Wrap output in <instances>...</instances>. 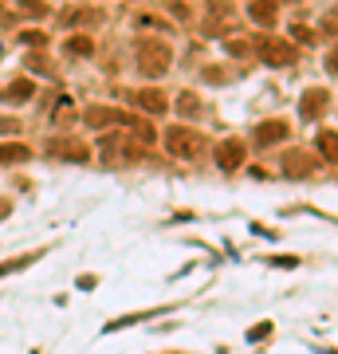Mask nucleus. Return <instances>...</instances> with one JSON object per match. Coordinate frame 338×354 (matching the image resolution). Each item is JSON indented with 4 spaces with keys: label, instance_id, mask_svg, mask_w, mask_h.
Wrapping results in <instances>:
<instances>
[{
    "label": "nucleus",
    "instance_id": "obj_10",
    "mask_svg": "<svg viewBox=\"0 0 338 354\" xmlns=\"http://www.w3.org/2000/svg\"><path fill=\"white\" fill-rule=\"evenodd\" d=\"M326 106V91H307L299 99V114L303 118H319V111Z\"/></svg>",
    "mask_w": 338,
    "mask_h": 354
},
{
    "label": "nucleus",
    "instance_id": "obj_20",
    "mask_svg": "<svg viewBox=\"0 0 338 354\" xmlns=\"http://www.w3.org/2000/svg\"><path fill=\"white\" fill-rule=\"evenodd\" d=\"M267 264H272V268H295L299 260H295V256H272Z\"/></svg>",
    "mask_w": 338,
    "mask_h": 354
},
{
    "label": "nucleus",
    "instance_id": "obj_8",
    "mask_svg": "<svg viewBox=\"0 0 338 354\" xmlns=\"http://www.w3.org/2000/svg\"><path fill=\"white\" fill-rule=\"evenodd\" d=\"M138 106H142V111H150V114H165L169 99H165L158 87H146V91H138Z\"/></svg>",
    "mask_w": 338,
    "mask_h": 354
},
{
    "label": "nucleus",
    "instance_id": "obj_1",
    "mask_svg": "<svg viewBox=\"0 0 338 354\" xmlns=\"http://www.w3.org/2000/svg\"><path fill=\"white\" fill-rule=\"evenodd\" d=\"M162 142H165V150L173 153V158H181V162H193V158H200V150H205V138L189 127H169L162 134Z\"/></svg>",
    "mask_w": 338,
    "mask_h": 354
},
{
    "label": "nucleus",
    "instance_id": "obj_22",
    "mask_svg": "<svg viewBox=\"0 0 338 354\" xmlns=\"http://www.w3.org/2000/svg\"><path fill=\"white\" fill-rule=\"evenodd\" d=\"M267 330H272V327H267V323H260V327H256V330H252V335H248V339H252V342H260V339H263V335H267Z\"/></svg>",
    "mask_w": 338,
    "mask_h": 354
},
{
    "label": "nucleus",
    "instance_id": "obj_17",
    "mask_svg": "<svg viewBox=\"0 0 338 354\" xmlns=\"http://www.w3.org/2000/svg\"><path fill=\"white\" fill-rule=\"evenodd\" d=\"M67 51H71V55H91L95 44H91L87 36H75V39H67Z\"/></svg>",
    "mask_w": 338,
    "mask_h": 354
},
{
    "label": "nucleus",
    "instance_id": "obj_19",
    "mask_svg": "<svg viewBox=\"0 0 338 354\" xmlns=\"http://www.w3.org/2000/svg\"><path fill=\"white\" fill-rule=\"evenodd\" d=\"M20 44H28V48H44L48 36H44V32H20Z\"/></svg>",
    "mask_w": 338,
    "mask_h": 354
},
{
    "label": "nucleus",
    "instance_id": "obj_12",
    "mask_svg": "<svg viewBox=\"0 0 338 354\" xmlns=\"http://www.w3.org/2000/svg\"><path fill=\"white\" fill-rule=\"evenodd\" d=\"M32 95H36V83H32V79H12V87L4 91L8 102H28Z\"/></svg>",
    "mask_w": 338,
    "mask_h": 354
},
{
    "label": "nucleus",
    "instance_id": "obj_16",
    "mask_svg": "<svg viewBox=\"0 0 338 354\" xmlns=\"http://www.w3.org/2000/svg\"><path fill=\"white\" fill-rule=\"evenodd\" d=\"M177 111H185V114H197V111H200V99L193 95V91H181V95H177Z\"/></svg>",
    "mask_w": 338,
    "mask_h": 354
},
{
    "label": "nucleus",
    "instance_id": "obj_4",
    "mask_svg": "<svg viewBox=\"0 0 338 354\" xmlns=\"http://www.w3.org/2000/svg\"><path fill=\"white\" fill-rule=\"evenodd\" d=\"M87 127H95V130H102V127H111V122H126V127H134V114H122V111H114V106H87Z\"/></svg>",
    "mask_w": 338,
    "mask_h": 354
},
{
    "label": "nucleus",
    "instance_id": "obj_5",
    "mask_svg": "<svg viewBox=\"0 0 338 354\" xmlns=\"http://www.w3.org/2000/svg\"><path fill=\"white\" fill-rule=\"evenodd\" d=\"M260 59L267 67H288V64H295V48L283 44V39H267V44L260 48Z\"/></svg>",
    "mask_w": 338,
    "mask_h": 354
},
{
    "label": "nucleus",
    "instance_id": "obj_14",
    "mask_svg": "<svg viewBox=\"0 0 338 354\" xmlns=\"http://www.w3.org/2000/svg\"><path fill=\"white\" fill-rule=\"evenodd\" d=\"M319 150H323L326 162H338V134L335 130H323V134H319Z\"/></svg>",
    "mask_w": 338,
    "mask_h": 354
},
{
    "label": "nucleus",
    "instance_id": "obj_11",
    "mask_svg": "<svg viewBox=\"0 0 338 354\" xmlns=\"http://www.w3.org/2000/svg\"><path fill=\"white\" fill-rule=\"evenodd\" d=\"M32 150H28L24 142H4L0 146V165H12V162H28Z\"/></svg>",
    "mask_w": 338,
    "mask_h": 354
},
{
    "label": "nucleus",
    "instance_id": "obj_23",
    "mask_svg": "<svg viewBox=\"0 0 338 354\" xmlns=\"http://www.w3.org/2000/svg\"><path fill=\"white\" fill-rule=\"evenodd\" d=\"M8 130H16V118H0V134H8Z\"/></svg>",
    "mask_w": 338,
    "mask_h": 354
},
{
    "label": "nucleus",
    "instance_id": "obj_18",
    "mask_svg": "<svg viewBox=\"0 0 338 354\" xmlns=\"http://www.w3.org/2000/svg\"><path fill=\"white\" fill-rule=\"evenodd\" d=\"M16 8L28 12V16H44V12H48V4H44V0H16Z\"/></svg>",
    "mask_w": 338,
    "mask_h": 354
},
{
    "label": "nucleus",
    "instance_id": "obj_2",
    "mask_svg": "<svg viewBox=\"0 0 338 354\" xmlns=\"http://www.w3.org/2000/svg\"><path fill=\"white\" fill-rule=\"evenodd\" d=\"M169 64H173V51H169V44H165V39H142L138 67L146 71V75H150V79L165 75V71H169Z\"/></svg>",
    "mask_w": 338,
    "mask_h": 354
},
{
    "label": "nucleus",
    "instance_id": "obj_21",
    "mask_svg": "<svg viewBox=\"0 0 338 354\" xmlns=\"http://www.w3.org/2000/svg\"><path fill=\"white\" fill-rule=\"evenodd\" d=\"M326 32H338V12H335V8H330V12H326Z\"/></svg>",
    "mask_w": 338,
    "mask_h": 354
},
{
    "label": "nucleus",
    "instance_id": "obj_9",
    "mask_svg": "<svg viewBox=\"0 0 338 354\" xmlns=\"http://www.w3.org/2000/svg\"><path fill=\"white\" fill-rule=\"evenodd\" d=\"M252 138L260 142V146H272V142H283V138H288V127H283V122H260Z\"/></svg>",
    "mask_w": 338,
    "mask_h": 354
},
{
    "label": "nucleus",
    "instance_id": "obj_15",
    "mask_svg": "<svg viewBox=\"0 0 338 354\" xmlns=\"http://www.w3.org/2000/svg\"><path fill=\"white\" fill-rule=\"evenodd\" d=\"M39 260V252H28V256H20V260H4L0 264V276H12V272H24L28 264H36Z\"/></svg>",
    "mask_w": 338,
    "mask_h": 354
},
{
    "label": "nucleus",
    "instance_id": "obj_13",
    "mask_svg": "<svg viewBox=\"0 0 338 354\" xmlns=\"http://www.w3.org/2000/svg\"><path fill=\"white\" fill-rule=\"evenodd\" d=\"M314 165L307 162V158H303V153H288V158H283V174H291V177H303V174H311Z\"/></svg>",
    "mask_w": 338,
    "mask_h": 354
},
{
    "label": "nucleus",
    "instance_id": "obj_3",
    "mask_svg": "<svg viewBox=\"0 0 338 354\" xmlns=\"http://www.w3.org/2000/svg\"><path fill=\"white\" fill-rule=\"evenodd\" d=\"M244 158H248V150H244V142H240V138H225L220 146H216V165H220L225 174L240 169V165H244Z\"/></svg>",
    "mask_w": 338,
    "mask_h": 354
},
{
    "label": "nucleus",
    "instance_id": "obj_7",
    "mask_svg": "<svg viewBox=\"0 0 338 354\" xmlns=\"http://www.w3.org/2000/svg\"><path fill=\"white\" fill-rule=\"evenodd\" d=\"M276 16H279L276 0H252V4H248V20H252V24L272 28V24H276Z\"/></svg>",
    "mask_w": 338,
    "mask_h": 354
},
{
    "label": "nucleus",
    "instance_id": "obj_6",
    "mask_svg": "<svg viewBox=\"0 0 338 354\" xmlns=\"http://www.w3.org/2000/svg\"><path fill=\"white\" fill-rule=\"evenodd\" d=\"M48 153H55V158H63V162H87L91 158V150L79 138H51Z\"/></svg>",
    "mask_w": 338,
    "mask_h": 354
}]
</instances>
